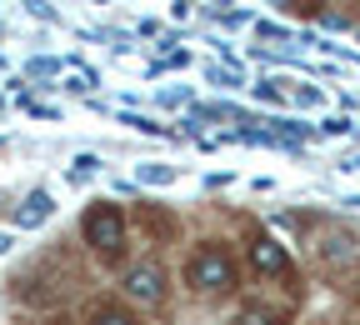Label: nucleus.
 Masks as SVG:
<instances>
[{
    "mask_svg": "<svg viewBox=\"0 0 360 325\" xmlns=\"http://www.w3.org/2000/svg\"><path fill=\"white\" fill-rule=\"evenodd\" d=\"M276 320H281V315L265 310V305H245V310H240V325H276Z\"/></svg>",
    "mask_w": 360,
    "mask_h": 325,
    "instance_id": "nucleus-6",
    "label": "nucleus"
},
{
    "mask_svg": "<svg viewBox=\"0 0 360 325\" xmlns=\"http://www.w3.org/2000/svg\"><path fill=\"white\" fill-rule=\"evenodd\" d=\"M85 246L96 250V255H105V260H115L120 250H125V215L115 210V205H96L85 215Z\"/></svg>",
    "mask_w": 360,
    "mask_h": 325,
    "instance_id": "nucleus-2",
    "label": "nucleus"
},
{
    "mask_svg": "<svg viewBox=\"0 0 360 325\" xmlns=\"http://www.w3.org/2000/svg\"><path fill=\"white\" fill-rule=\"evenodd\" d=\"M186 281H191L195 291L220 295V291H231V286H236V260L225 255L220 246H200V250L186 260Z\"/></svg>",
    "mask_w": 360,
    "mask_h": 325,
    "instance_id": "nucleus-1",
    "label": "nucleus"
},
{
    "mask_svg": "<svg viewBox=\"0 0 360 325\" xmlns=\"http://www.w3.org/2000/svg\"><path fill=\"white\" fill-rule=\"evenodd\" d=\"M85 325H141L125 305H115V300H96L90 305V315H85Z\"/></svg>",
    "mask_w": 360,
    "mask_h": 325,
    "instance_id": "nucleus-5",
    "label": "nucleus"
},
{
    "mask_svg": "<svg viewBox=\"0 0 360 325\" xmlns=\"http://www.w3.org/2000/svg\"><path fill=\"white\" fill-rule=\"evenodd\" d=\"M250 265H255L260 275H290V255H285V246H276V241H255V246H250Z\"/></svg>",
    "mask_w": 360,
    "mask_h": 325,
    "instance_id": "nucleus-4",
    "label": "nucleus"
},
{
    "mask_svg": "<svg viewBox=\"0 0 360 325\" xmlns=\"http://www.w3.org/2000/svg\"><path fill=\"white\" fill-rule=\"evenodd\" d=\"M125 295L130 300H141V305H160L165 300V270L160 265H150V260H141V265H130L125 270Z\"/></svg>",
    "mask_w": 360,
    "mask_h": 325,
    "instance_id": "nucleus-3",
    "label": "nucleus"
},
{
    "mask_svg": "<svg viewBox=\"0 0 360 325\" xmlns=\"http://www.w3.org/2000/svg\"><path fill=\"white\" fill-rule=\"evenodd\" d=\"M355 300H360V286H355Z\"/></svg>",
    "mask_w": 360,
    "mask_h": 325,
    "instance_id": "nucleus-7",
    "label": "nucleus"
}]
</instances>
